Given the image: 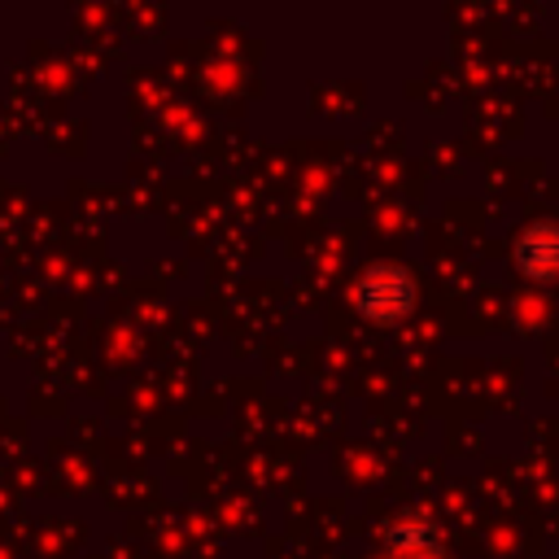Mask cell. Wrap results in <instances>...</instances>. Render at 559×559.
I'll use <instances>...</instances> for the list:
<instances>
[{"label":"cell","instance_id":"6da1fadb","mask_svg":"<svg viewBox=\"0 0 559 559\" xmlns=\"http://www.w3.org/2000/svg\"><path fill=\"white\" fill-rule=\"evenodd\" d=\"M419 280L397 262H376L354 280V310L371 323H397L415 310Z\"/></svg>","mask_w":559,"mask_h":559},{"label":"cell","instance_id":"7a4b0ae2","mask_svg":"<svg viewBox=\"0 0 559 559\" xmlns=\"http://www.w3.org/2000/svg\"><path fill=\"white\" fill-rule=\"evenodd\" d=\"M515 266L542 284L559 280V223L555 218H537L515 236Z\"/></svg>","mask_w":559,"mask_h":559},{"label":"cell","instance_id":"3957f363","mask_svg":"<svg viewBox=\"0 0 559 559\" xmlns=\"http://www.w3.org/2000/svg\"><path fill=\"white\" fill-rule=\"evenodd\" d=\"M389 555L393 559H450L445 546L437 542V528L424 520H397L389 528Z\"/></svg>","mask_w":559,"mask_h":559}]
</instances>
